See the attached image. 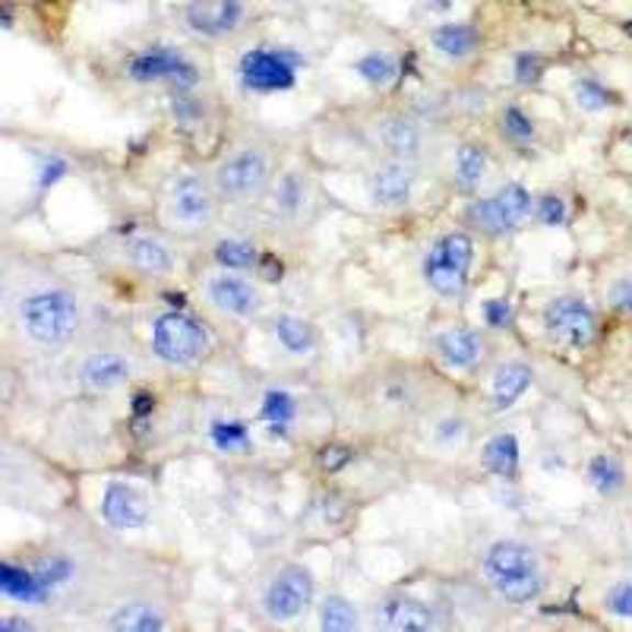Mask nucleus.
I'll list each match as a JSON object with an SVG mask.
<instances>
[{"label":"nucleus","mask_w":632,"mask_h":632,"mask_svg":"<svg viewBox=\"0 0 632 632\" xmlns=\"http://www.w3.org/2000/svg\"><path fill=\"white\" fill-rule=\"evenodd\" d=\"M263 247L253 241V237H219L212 244V266H222V269H237V273H253L259 276L263 269Z\"/></svg>","instance_id":"obj_31"},{"label":"nucleus","mask_w":632,"mask_h":632,"mask_svg":"<svg viewBox=\"0 0 632 632\" xmlns=\"http://www.w3.org/2000/svg\"><path fill=\"white\" fill-rule=\"evenodd\" d=\"M146 352L152 364L165 374L187 377L206 367V361L215 352V332L202 320L200 313L184 307H165L155 310L146 335Z\"/></svg>","instance_id":"obj_4"},{"label":"nucleus","mask_w":632,"mask_h":632,"mask_svg":"<svg viewBox=\"0 0 632 632\" xmlns=\"http://www.w3.org/2000/svg\"><path fill=\"white\" fill-rule=\"evenodd\" d=\"M256 418H259V428L266 430L273 440L285 443V440H291V433L298 428L301 408H298L295 396H291L288 389L269 386V389L259 396V411H256Z\"/></svg>","instance_id":"obj_27"},{"label":"nucleus","mask_w":632,"mask_h":632,"mask_svg":"<svg viewBox=\"0 0 632 632\" xmlns=\"http://www.w3.org/2000/svg\"><path fill=\"white\" fill-rule=\"evenodd\" d=\"M573 96L579 101L581 111H588V114H601L607 111L610 104H613V92L607 89L601 79H595V76H581L573 82Z\"/></svg>","instance_id":"obj_39"},{"label":"nucleus","mask_w":632,"mask_h":632,"mask_svg":"<svg viewBox=\"0 0 632 632\" xmlns=\"http://www.w3.org/2000/svg\"><path fill=\"white\" fill-rule=\"evenodd\" d=\"M48 581L38 576V569H23L13 563H0V595L23 601V605H42L48 598Z\"/></svg>","instance_id":"obj_33"},{"label":"nucleus","mask_w":632,"mask_h":632,"mask_svg":"<svg viewBox=\"0 0 632 632\" xmlns=\"http://www.w3.org/2000/svg\"><path fill=\"white\" fill-rule=\"evenodd\" d=\"M374 627L389 632H433L440 630V613L418 595L389 591L374 607Z\"/></svg>","instance_id":"obj_22"},{"label":"nucleus","mask_w":632,"mask_h":632,"mask_svg":"<svg viewBox=\"0 0 632 632\" xmlns=\"http://www.w3.org/2000/svg\"><path fill=\"white\" fill-rule=\"evenodd\" d=\"M124 74L136 86H162L165 92L197 89L206 79L200 60L175 45H149L130 54L124 60Z\"/></svg>","instance_id":"obj_11"},{"label":"nucleus","mask_w":632,"mask_h":632,"mask_svg":"<svg viewBox=\"0 0 632 632\" xmlns=\"http://www.w3.org/2000/svg\"><path fill=\"white\" fill-rule=\"evenodd\" d=\"M605 610L613 620H632V579L613 581L605 591Z\"/></svg>","instance_id":"obj_42"},{"label":"nucleus","mask_w":632,"mask_h":632,"mask_svg":"<svg viewBox=\"0 0 632 632\" xmlns=\"http://www.w3.org/2000/svg\"><path fill=\"white\" fill-rule=\"evenodd\" d=\"M209 443L225 455L253 453V433L241 418H212L209 421Z\"/></svg>","instance_id":"obj_34"},{"label":"nucleus","mask_w":632,"mask_h":632,"mask_svg":"<svg viewBox=\"0 0 632 632\" xmlns=\"http://www.w3.org/2000/svg\"><path fill=\"white\" fill-rule=\"evenodd\" d=\"M0 465H3V450H0Z\"/></svg>","instance_id":"obj_49"},{"label":"nucleus","mask_w":632,"mask_h":632,"mask_svg":"<svg viewBox=\"0 0 632 632\" xmlns=\"http://www.w3.org/2000/svg\"><path fill=\"white\" fill-rule=\"evenodd\" d=\"M222 200L202 171H177L158 193V228L177 241H193L209 234L219 222Z\"/></svg>","instance_id":"obj_6"},{"label":"nucleus","mask_w":632,"mask_h":632,"mask_svg":"<svg viewBox=\"0 0 632 632\" xmlns=\"http://www.w3.org/2000/svg\"><path fill=\"white\" fill-rule=\"evenodd\" d=\"M607 303H610V310H617V313H632V276L613 278V281H610Z\"/></svg>","instance_id":"obj_44"},{"label":"nucleus","mask_w":632,"mask_h":632,"mask_svg":"<svg viewBox=\"0 0 632 632\" xmlns=\"http://www.w3.org/2000/svg\"><path fill=\"white\" fill-rule=\"evenodd\" d=\"M566 219H569V206H566V200H563L559 193H541V197H534L531 222H537V225L544 228H559L566 225Z\"/></svg>","instance_id":"obj_40"},{"label":"nucleus","mask_w":632,"mask_h":632,"mask_svg":"<svg viewBox=\"0 0 632 632\" xmlns=\"http://www.w3.org/2000/svg\"><path fill=\"white\" fill-rule=\"evenodd\" d=\"M547 70V60L537 54V51H519L515 57H512V79L519 82V86H537L541 82V76Z\"/></svg>","instance_id":"obj_41"},{"label":"nucleus","mask_w":632,"mask_h":632,"mask_svg":"<svg viewBox=\"0 0 632 632\" xmlns=\"http://www.w3.org/2000/svg\"><path fill=\"white\" fill-rule=\"evenodd\" d=\"M585 478H588V484H591L601 497H617V494L623 490V484H627V472H623L620 458L598 453L588 458Z\"/></svg>","instance_id":"obj_37"},{"label":"nucleus","mask_w":632,"mask_h":632,"mask_svg":"<svg viewBox=\"0 0 632 632\" xmlns=\"http://www.w3.org/2000/svg\"><path fill=\"white\" fill-rule=\"evenodd\" d=\"M273 335H276L278 348L291 354V357H313L320 352V332L301 313H291V310L276 313L273 317Z\"/></svg>","instance_id":"obj_30"},{"label":"nucleus","mask_w":632,"mask_h":632,"mask_svg":"<svg viewBox=\"0 0 632 632\" xmlns=\"http://www.w3.org/2000/svg\"><path fill=\"white\" fill-rule=\"evenodd\" d=\"M278 152L269 140L247 133L234 136L225 149L215 155L209 180L219 193L222 206H259V200L269 193L273 180L278 175Z\"/></svg>","instance_id":"obj_3"},{"label":"nucleus","mask_w":632,"mask_h":632,"mask_svg":"<svg viewBox=\"0 0 632 632\" xmlns=\"http://www.w3.org/2000/svg\"><path fill=\"white\" fill-rule=\"evenodd\" d=\"M541 326L563 348H588L598 339V313L581 295H556L541 310Z\"/></svg>","instance_id":"obj_17"},{"label":"nucleus","mask_w":632,"mask_h":632,"mask_svg":"<svg viewBox=\"0 0 632 632\" xmlns=\"http://www.w3.org/2000/svg\"><path fill=\"white\" fill-rule=\"evenodd\" d=\"M104 627L121 632H165L171 627V613L158 601L136 598V601H124L121 607H114L104 617Z\"/></svg>","instance_id":"obj_28"},{"label":"nucleus","mask_w":632,"mask_h":632,"mask_svg":"<svg viewBox=\"0 0 632 632\" xmlns=\"http://www.w3.org/2000/svg\"><path fill=\"white\" fill-rule=\"evenodd\" d=\"M428 10H436V13H450L453 10V0H424Z\"/></svg>","instance_id":"obj_47"},{"label":"nucleus","mask_w":632,"mask_h":632,"mask_svg":"<svg viewBox=\"0 0 632 632\" xmlns=\"http://www.w3.org/2000/svg\"><path fill=\"white\" fill-rule=\"evenodd\" d=\"M313 200H317L313 175L301 165H291V168H278L276 180L259 206L266 212V222L285 231V228H301L310 222Z\"/></svg>","instance_id":"obj_14"},{"label":"nucleus","mask_w":632,"mask_h":632,"mask_svg":"<svg viewBox=\"0 0 632 632\" xmlns=\"http://www.w3.org/2000/svg\"><path fill=\"white\" fill-rule=\"evenodd\" d=\"M367 143L379 158H402V162H421L430 155V130L424 121L411 111H377L367 121Z\"/></svg>","instance_id":"obj_12"},{"label":"nucleus","mask_w":632,"mask_h":632,"mask_svg":"<svg viewBox=\"0 0 632 632\" xmlns=\"http://www.w3.org/2000/svg\"><path fill=\"white\" fill-rule=\"evenodd\" d=\"M101 519L114 531H140L152 522V497L143 484L108 480L101 494Z\"/></svg>","instance_id":"obj_21"},{"label":"nucleus","mask_w":632,"mask_h":632,"mask_svg":"<svg viewBox=\"0 0 632 632\" xmlns=\"http://www.w3.org/2000/svg\"><path fill=\"white\" fill-rule=\"evenodd\" d=\"M418 184H421V162L379 158L367 175V200L379 212H402L418 197Z\"/></svg>","instance_id":"obj_19"},{"label":"nucleus","mask_w":632,"mask_h":632,"mask_svg":"<svg viewBox=\"0 0 632 632\" xmlns=\"http://www.w3.org/2000/svg\"><path fill=\"white\" fill-rule=\"evenodd\" d=\"M193 291L212 320L231 323V326H247L269 303L266 285L253 273H237V269H222V266L202 269Z\"/></svg>","instance_id":"obj_8"},{"label":"nucleus","mask_w":632,"mask_h":632,"mask_svg":"<svg viewBox=\"0 0 632 632\" xmlns=\"http://www.w3.org/2000/svg\"><path fill=\"white\" fill-rule=\"evenodd\" d=\"M354 74L361 76L367 86H374V89H389V86L399 82L402 64H399V57L389 54V51H370V54H364V57L354 60Z\"/></svg>","instance_id":"obj_36"},{"label":"nucleus","mask_w":632,"mask_h":632,"mask_svg":"<svg viewBox=\"0 0 632 632\" xmlns=\"http://www.w3.org/2000/svg\"><path fill=\"white\" fill-rule=\"evenodd\" d=\"M414 428L424 430V443H430L436 453H455L472 436V418L458 404H446L440 399Z\"/></svg>","instance_id":"obj_23"},{"label":"nucleus","mask_w":632,"mask_h":632,"mask_svg":"<svg viewBox=\"0 0 632 632\" xmlns=\"http://www.w3.org/2000/svg\"><path fill=\"white\" fill-rule=\"evenodd\" d=\"M428 345L440 370L462 374V377L478 374L490 357V335L480 326H468V323L436 329Z\"/></svg>","instance_id":"obj_16"},{"label":"nucleus","mask_w":632,"mask_h":632,"mask_svg":"<svg viewBox=\"0 0 632 632\" xmlns=\"http://www.w3.org/2000/svg\"><path fill=\"white\" fill-rule=\"evenodd\" d=\"M136 377V357L124 345H96L76 364V386L89 396H111Z\"/></svg>","instance_id":"obj_18"},{"label":"nucleus","mask_w":632,"mask_h":632,"mask_svg":"<svg viewBox=\"0 0 632 632\" xmlns=\"http://www.w3.org/2000/svg\"><path fill=\"white\" fill-rule=\"evenodd\" d=\"M531 212H534V197L529 193V187L519 180H509L494 197H472L462 215L472 234L503 241L525 222H531Z\"/></svg>","instance_id":"obj_10"},{"label":"nucleus","mask_w":632,"mask_h":632,"mask_svg":"<svg viewBox=\"0 0 632 632\" xmlns=\"http://www.w3.org/2000/svg\"><path fill=\"white\" fill-rule=\"evenodd\" d=\"M298 67H301V60L291 51L276 48V45H256L241 54L237 82L253 96L291 92L298 86Z\"/></svg>","instance_id":"obj_15"},{"label":"nucleus","mask_w":632,"mask_h":632,"mask_svg":"<svg viewBox=\"0 0 632 632\" xmlns=\"http://www.w3.org/2000/svg\"><path fill=\"white\" fill-rule=\"evenodd\" d=\"M352 462V450H345L342 443H335V446H329L323 458H320V468H326V472H339L342 465H348Z\"/></svg>","instance_id":"obj_45"},{"label":"nucleus","mask_w":632,"mask_h":632,"mask_svg":"<svg viewBox=\"0 0 632 632\" xmlns=\"http://www.w3.org/2000/svg\"><path fill=\"white\" fill-rule=\"evenodd\" d=\"M480 313H484V323L490 329H506L512 323V303L503 298H487L480 303Z\"/></svg>","instance_id":"obj_43"},{"label":"nucleus","mask_w":632,"mask_h":632,"mask_svg":"<svg viewBox=\"0 0 632 632\" xmlns=\"http://www.w3.org/2000/svg\"><path fill=\"white\" fill-rule=\"evenodd\" d=\"M480 468H484L490 478L500 480L519 478V468H522V446H519V436H515L512 430H500V433L487 436L484 446H480Z\"/></svg>","instance_id":"obj_29"},{"label":"nucleus","mask_w":632,"mask_h":632,"mask_svg":"<svg viewBox=\"0 0 632 632\" xmlns=\"http://www.w3.org/2000/svg\"><path fill=\"white\" fill-rule=\"evenodd\" d=\"M121 259L133 276L146 278V281H175L184 273L177 237H171L162 228L158 231H152V228L130 231L121 241Z\"/></svg>","instance_id":"obj_13"},{"label":"nucleus","mask_w":632,"mask_h":632,"mask_svg":"<svg viewBox=\"0 0 632 632\" xmlns=\"http://www.w3.org/2000/svg\"><path fill=\"white\" fill-rule=\"evenodd\" d=\"M168 99V114L184 133H197L202 126L209 124L212 118V104H209V96L202 92V86L197 89H177V92H165Z\"/></svg>","instance_id":"obj_32"},{"label":"nucleus","mask_w":632,"mask_h":632,"mask_svg":"<svg viewBox=\"0 0 632 632\" xmlns=\"http://www.w3.org/2000/svg\"><path fill=\"white\" fill-rule=\"evenodd\" d=\"M118 3H124V0H118Z\"/></svg>","instance_id":"obj_50"},{"label":"nucleus","mask_w":632,"mask_h":632,"mask_svg":"<svg viewBox=\"0 0 632 632\" xmlns=\"http://www.w3.org/2000/svg\"><path fill=\"white\" fill-rule=\"evenodd\" d=\"M180 23L197 38L225 42L247 23V3L244 0H184Z\"/></svg>","instance_id":"obj_20"},{"label":"nucleus","mask_w":632,"mask_h":632,"mask_svg":"<svg viewBox=\"0 0 632 632\" xmlns=\"http://www.w3.org/2000/svg\"><path fill=\"white\" fill-rule=\"evenodd\" d=\"M534 386V367L525 357H506L500 364H494L490 382H487V399L497 411H509L525 399Z\"/></svg>","instance_id":"obj_24"},{"label":"nucleus","mask_w":632,"mask_h":632,"mask_svg":"<svg viewBox=\"0 0 632 632\" xmlns=\"http://www.w3.org/2000/svg\"><path fill=\"white\" fill-rule=\"evenodd\" d=\"M433 54H440L450 64H468L472 57H478L484 35L478 25L472 23H440L430 29L428 35Z\"/></svg>","instance_id":"obj_25"},{"label":"nucleus","mask_w":632,"mask_h":632,"mask_svg":"<svg viewBox=\"0 0 632 632\" xmlns=\"http://www.w3.org/2000/svg\"><path fill=\"white\" fill-rule=\"evenodd\" d=\"M3 298H7V285H3V278H0V307H3Z\"/></svg>","instance_id":"obj_48"},{"label":"nucleus","mask_w":632,"mask_h":632,"mask_svg":"<svg viewBox=\"0 0 632 632\" xmlns=\"http://www.w3.org/2000/svg\"><path fill=\"white\" fill-rule=\"evenodd\" d=\"M497 126H500V133H503V140L509 146H531L534 143V136H537V130H534V121H531L529 114L522 111V104H515V101H506L503 108H500V114H497Z\"/></svg>","instance_id":"obj_38"},{"label":"nucleus","mask_w":632,"mask_h":632,"mask_svg":"<svg viewBox=\"0 0 632 632\" xmlns=\"http://www.w3.org/2000/svg\"><path fill=\"white\" fill-rule=\"evenodd\" d=\"M317 605V576L301 559H285L259 585V613L276 623H298Z\"/></svg>","instance_id":"obj_9"},{"label":"nucleus","mask_w":632,"mask_h":632,"mask_svg":"<svg viewBox=\"0 0 632 632\" xmlns=\"http://www.w3.org/2000/svg\"><path fill=\"white\" fill-rule=\"evenodd\" d=\"M475 234L468 228H450L440 231L424 251L421 259V278L433 298L446 303H462L472 288L475 273Z\"/></svg>","instance_id":"obj_7"},{"label":"nucleus","mask_w":632,"mask_h":632,"mask_svg":"<svg viewBox=\"0 0 632 632\" xmlns=\"http://www.w3.org/2000/svg\"><path fill=\"white\" fill-rule=\"evenodd\" d=\"M480 579L509 607H529L547 591V563L522 537H497L480 554Z\"/></svg>","instance_id":"obj_5"},{"label":"nucleus","mask_w":632,"mask_h":632,"mask_svg":"<svg viewBox=\"0 0 632 632\" xmlns=\"http://www.w3.org/2000/svg\"><path fill=\"white\" fill-rule=\"evenodd\" d=\"M317 627L323 632H354L361 630V610L345 595H326L317 605Z\"/></svg>","instance_id":"obj_35"},{"label":"nucleus","mask_w":632,"mask_h":632,"mask_svg":"<svg viewBox=\"0 0 632 632\" xmlns=\"http://www.w3.org/2000/svg\"><path fill=\"white\" fill-rule=\"evenodd\" d=\"M16 329L35 352L60 354L74 348L82 323H86V307L79 301L70 285H35L16 301Z\"/></svg>","instance_id":"obj_2"},{"label":"nucleus","mask_w":632,"mask_h":632,"mask_svg":"<svg viewBox=\"0 0 632 632\" xmlns=\"http://www.w3.org/2000/svg\"><path fill=\"white\" fill-rule=\"evenodd\" d=\"M354 396L374 421L396 428H414L443 399L440 379L414 364H379L367 377L357 379Z\"/></svg>","instance_id":"obj_1"},{"label":"nucleus","mask_w":632,"mask_h":632,"mask_svg":"<svg viewBox=\"0 0 632 632\" xmlns=\"http://www.w3.org/2000/svg\"><path fill=\"white\" fill-rule=\"evenodd\" d=\"M32 623L23 617H0V632H29Z\"/></svg>","instance_id":"obj_46"},{"label":"nucleus","mask_w":632,"mask_h":632,"mask_svg":"<svg viewBox=\"0 0 632 632\" xmlns=\"http://www.w3.org/2000/svg\"><path fill=\"white\" fill-rule=\"evenodd\" d=\"M490 171V152L478 140H465L458 143L453 152V165H450V175H453L455 193L462 197H478V190L484 187V177Z\"/></svg>","instance_id":"obj_26"}]
</instances>
